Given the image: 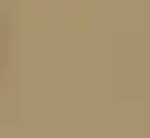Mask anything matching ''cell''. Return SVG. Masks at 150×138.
I'll return each mask as SVG.
<instances>
[]
</instances>
